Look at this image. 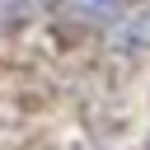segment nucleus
<instances>
[{
  "mask_svg": "<svg viewBox=\"0 0 150 150\" xmlns=\"http://www.w3.org/2000/svg\"><path fill=\"white\" fill-rule=\"evenodd\" d=\"M47 0H0V19H28L33 9H42Z\"/></svg>",
  "mask_w": 150,
  "mask_h": 150,
  "instance_id": "obj_1",
  "label": "nucleus"
},
{
  "mask_svg": "<svg viewBox=\"0 0 150 150\" xmlns=\"http://www.w3.org/2000/svg\"><path fill=\"white\" fill-rule=\"evenodd\" d=\"M117 5H127V0H80V9H84V14H112Z\"/></svg>",
  "mask_w": 150,
  "mask_h": 150,
  "instance_id": "obj_2",
  "label": "nucleus"
}]
</instances>
